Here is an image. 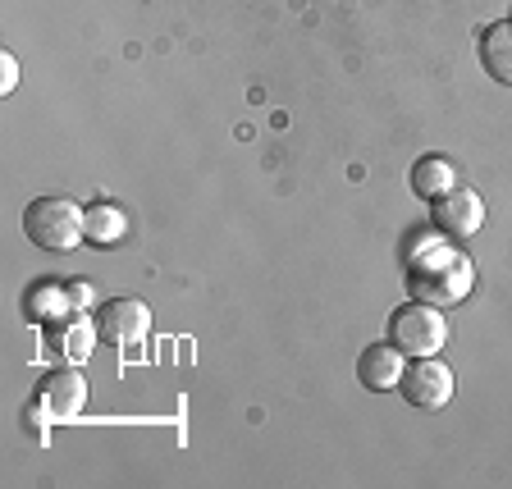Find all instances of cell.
Returning a JSON list of instances; mask_svg holds the SVG:
<instances>
[{"label":"cell","instance_id":"8992f818","mask_svg":"<svg viewBox=\"0 0 512 489\" xmlns=\"http://www.w3.org/2000/svg\"><path fill=\"white\" fill-rule=\"evenodd\" d=\"M430 224H435L439 238H453V243L480 234V224H485V202H480V192L467 188V183L448 188L444 197L430 202Z\"/></svg>","mask_w":512,"mask_h":489},{"label":"cell","instance_id":"ba28073f","mask_svg":"<svg viewBox=\"0 0 512 489\" xmlns=\"http://www.w3.org/2000/svg\"><path fill=\"white\" fill-rule=\"evenodd\" d=\"M46 330V343H51V352L60 357V362H83L87 352H92V343L101 339L96 334V320H87L83 311H69V316L51 320V325H42Z\"/></svg>","mask_w":512,"mask_h":489},{"label":"cell","instance_id":"9a60e30c","mask_svg":"<svg viewBox=\"0 0 512 489\" xmlns=\"http://www.w3.org/2000/svg\"><path fill=\"white\" fill-rule=\"evenodd\" d=\"M14 87H19V60H14L10 51H5V55H0V92L10 96Z\"/></svg>","mask_w":512,"mask_h":489},{"label":"cell","instance_id":"30bf717a","mask_svg":"<svg viewBox=\"0 0 512 489\" xmlns=\"http://www.w3.org/2000/svg\"><path fill=\"white\" fill-rule=\"evenodd\" d=\"M476 60L494 83L512 87V19L485 23V28L476 32Z\"/></svg>","mask_w":512,"mask_h":489},{"label":"cell","instance_id":"8fae6325","mask_svg":"<svg viewBox=\"0 0 512 489\" xmlns=\"http://www.w3.org/2000/svg\"><path fill=\"white\" fill-rule=\"evenodd\" d=\"M407 188L421 197V202H435V197H444L448 188H458V170H453V160L448 156H416L412 170H407Z\"/></svg>","mask_w":512,"mask_h":489},{"label":"cell","instance_id":"4fadbf2b","mask_svg":"<svg viewBox=\"0 0 512 489\" xmlns=\"http://www.w3.org/2000/svg\"><path fill=\"white\" fill-rule=\"evenodd\" d=\"M128 238V215L115 202H92L87 206V243L96 247H115Z\"/></svg>","mask_w":512,"mask_h":489},{"label":"cell","instance_id":"7a4b0ae2","mask_svg":"<svg viewBox=\"0 0 512 489\" xmlns=\"http://www.w3.org/2000/svg\"><path fill=\"white\" fill-rule=\"evenodd\" d=\"M23 238L37 252H74L87 243V206L74 197H32L23 206Z\"/></svg>","mask_w":512,"mask_h":489},{"label":"cell","instance_id":"5b68a950","mask_svg":"<svg viewBox=\"0 0 512 489\" xmlns=\"http://www.w3.org/2000/svg\"><path fill=\"white\" fill-rule=\"evenodd\" d=\"M92 320H96L101 343H115V348H138V343L151 334V307L142 298H128V293L106 298L96 307Z\"/></svg>","mask_w":512,"mask_h":489},{"label":"cell","instance_id":"2e32d148","mask_svg":"<svg viewBox=\"0 0 512 489\" xmlns=\"http://www.w3.org/2000/svg\"><path fill=\"white\" fill-rule=\"evenodd\" d=\"M508 19H512V14H508Z\"/></svg>","mask_w":512,"mask_h":489},{"label":"cell","instance_id":"7c38bea8","mask_svg":"<svg viewBox=\"0 0 512 489\" xmlns=\"http://www.w3.org/2000/svg\"><path fill=\"white\" fill-rule=\"evenodd\" d=\"M23 316H28L32 325H51V320L69 316V293H64V284H55V279L28 284V293H23Z\"/></svg>","mask_w":512,"mask_h":489},{"label":"cell","instance_id":"5bb4252c","mask_svg":"<svg viewBox=\"0 0 512 489\" xmlns=\"http://www.w3.org/2000/svg\"><path fill=\"white\" fill-rule=\"evenodd\" d=\"M64 293H69V311H87L92 307V279H64Z\"/></svg>","mask_w":512,"mask_h":489},{"label":"cell","instance_id":"277c9868","mask_svg":"<svg viewBox=\"0 0 512 489\" xmlns=\"http://www.w3.org/2000/svg\"><path fill=\"white\" fill-rule=\"evenodd\" d=\"M453 389H458L453 366L439 362V357H412L407 371H403V380H398L403 403L416 407V412H439V407H448L453 403Z\"/></svg>","mask_w":512,"mask_h":489},{"label":"cell","instance_id":"9c48e42d","mask_svg":"<svg viewBox=\"0 0 512 489\" xmlns=\"http://www.w3.org/2000/svg\"><path fill=\"white\" fill-rule=\"evenodd\" d=\"M403 371H407V352H398L394 343H371V348L357 357V380H362V389H371V394L398 389Z\"/></svg>","mask_w":512,"mask_h":489},{"label":"cell","instance_id":"3957f363","mask_svg":"<svg viewBox=\"0 0 512 489\" xmlns=\"http://www.w3.org/2000/svg\"><path fill=\"white\" fill-rule=\"evenodd\" d=\"M389 343L398 352H407V357H439V348L448 343L444 307L421 302V298L394 307V316H389Z\"/></svg>","mask_w":512,"mask_h":489},{"label":"cell","instance_id":"52a82bcc","mask_svg":"<svg viewBox=\"0 0 512 489\" xmlns=\"http://www.w3.org/2000/svg\"><path fill=\"white\" fill-rule=\"evenodd\" d=\"M37 407H46L55 421H74V416L87 407L83 371H74V362L51 366V371L42 375V384H37Z\"/></svg>","mask_w":512,"mask_h":489},{"label":"cell","instance_id":"6da1fadb","mask_svg":"<svg viewBox=\"0 0 512 489\" xmlns=\"http://www.w3.org/2000/svg\"><path fill=\"white\" fill-rule=\"evenodd\" d=\"M403 279L412 298L435 302V307H458L476 288V261L453 238H430V243L407 252Z\"/></svg>","mask_w":512,"mask_h":489}]
</instances>
